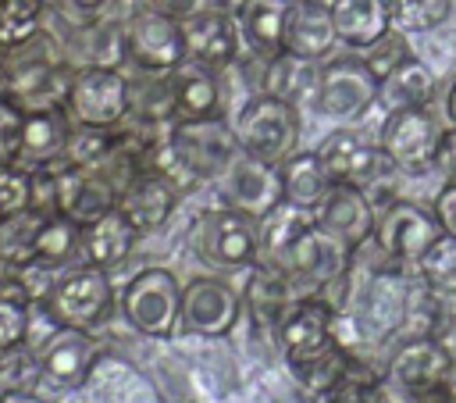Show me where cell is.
<instances>
[{
	"mask_svg": "<svg viewBox=\"0 0 456 403\" xmlns=\"http://www.w3.org/2000/svg\"><path fill=\"white\" fill-rule=\"evenodd\" d=\"M46 317L57 328H78V332H96L100 325H107V317L114 314V285H110V271L93 267V264H75L64 267L50 289V296L43 300Z\"/></svg>",
	"mask_w": 456,
	"mask_h": 403,
	"instance_id": "cell-1",
	"label": "cell"
},
{
	"mask_svg": "<svg viewBox=\"0 0 456 403\" xmlns=\"http://www.w3.org/2000/svg\"><path fill=\"white\" fill-rule=\"evenodd\" d=\"M235 136L242 153H253L267 164H281L285 157H292L299 150V136H303V114L296 103L278 100L271 93H260L253 100H246L235 118Z\"/></svg>",
	"mask_w": 456,
	"mask_h": 403,
	"instance_id": "cell-2",
	"label": "cell"
},
{
	"mask_svg": "<svg viewBox=\"0 0 456 403\" xmlns=\"http://www.w3.org/2000/svg\"><path fill=\"white\" fill-rule=\"evenodd\" d=\"M167 143L175 150V157L182 160V168L196 178V182H217L232 160L242 153L235 125L224 114L214 118H175L167 128Z\"/></svg>",
	"mask_w": 456,
	"mask_h": 403,
	"instance_id": "cell-3",
	"label": "cell"
},
{
	"mask_svg": "<svg viewBox=\"0 0 456 403\" xmlns=\"http://www.w3.org/2000/svg\"><path fill=\"white\" fill-rule=\"evenodd\" d=\"M121 317L150 339H167L182 317V282L167 267H142L121 289Z\"/></svg>",
	"mask_w": 456,
	"mask_h": 403,
	"instance_id": "cell-4",
	"label": "cell"
},
{
	"mask_svg": "<svg viewBox=\"0 0 456 403\" xmlns=\"http://www.w3.org/2000/svg\"><path fill=\"white\" fill-rule=\"evenodd\" d=\"M378 143L395 171L420 178L438 168L442 125L428 107H395L385 114L378 128Z\"/></svg>",
	"mask_w": 456,
	"mask_h": 403,
	"instance_id": "cell-5",
	"label": "cell"
},
{
	"mask_svg": "<svg viewBox=\"0 0 456 403\" xmlns=\"http://www.w3.org/2000/svg\"><path fill=\"white\" fill-rule=\"evenodd\" d=\"M68 118L75 125L89 128H118L132 114V82L121 75V68H103V64H82L71 75Z\"/></svg>",
	"mask_w": 456,
	"mask_h": 403,
	"instance_id": "cell-6",
	"label": "cell"
},
{
	"mask_svg": "<svg viewBox=\"0 0 456 403\" xmlns=\"http://www.w3.org/2000/svg\"><path fill=\"white\" fill-rule=\"evenodd\" d=\"M192 250L214 271H239L256 264V221L232 207H210L192 221Z\"/></svg>",
	"mask_w": 456,
	"mask_h": 403,
	"instance_id": "cell-7",
	"label": "cell"
},
{
	"mask_svg": "<svg viewBox=\"0 0 456 403\" xmlns=\"http://www.w3.org/2000/svg\"><path fill=\"white\" fill-rule=\"evenodd\" d=\"M381 96V78L363 57H331L317 71L314 107L331 121H360Z\"/></svg>",
	"mask_w": 456,
	"mask_h": 403,
	"instance_id": "cell-8",
	"label": "cell"
},
{
	"mask_svg": "<svg viewBox=\"0 0 456 403\" xmlns=\"http://www.w3.org/2000/svg\"><path fill=\"white\" fill-rule=\"evenodd\" d=\"M125 50L135 61V68H142L150 75H164L185 61L182 21L142 4L125 21Z\"/></svg>",
	"mask_w": 456,
	"mask_h": 403,
	"instance_id": "cell-9",
	"label": "cell"
},
{
	"mask_svg": "<svg viewBox=\"0 0 456 403\" xmlns=\"http://www.w3.org/2000/svg\"><path fill=\"white\" fill-rule=\"evenodd\" d=\"M438 235H442V225L435 210H424L413 200H392L385 210H378V221H374V243L395 264H417L420 253Z\"/></svg>",
	"mask_w": 456,
	"mask_h": 403,
	"instance_id": "cell-10",
	"label": "cell"
},
{
	"mask_svg": "<svg viewBox=\"0 0 456 403\" xmlns=\"http://www.w3.org/2000/svg\"><path fill=\"white\" fill-rule=\"evenodd\" d=\"M239 314H242V296L224 278L200 275V278H189L182 285L178 328H185L189 335L221 339L239 325Z\"/></svg>",
	"mask_w": 456,
	"mask_h": 403,
	"instance_id": "cell-11",
	"label": "cell"
},
{
	"mask_svg": "<svg viewBox=\"0 0 456 403\" xmlns=\"http://www.w3.org/2000/svg\"><path fill=\"white\" fill-rule=\"evenodd\" d=\"M317 160L324 168V175L331 182H342V185H360L367 189L370 182L381 178L388 164L381 143H370L363 132L356 128H335L328 132L321 143H317Z\"/></svg>",
	"mask_w": 456,
	"mask_h": 403,
	"instance_id": "cell-12",
	"label": "cell"
},
{
	"mask_svg": "<svg viewBox=\"0 0 456 403\" xmlns=\"http://www.w3.org/2000/svg\"><path fill=\"white\" fill-rule=\"evenodd\" d=\"M452 364L456 357L438 335H406L385 364V382L399 392H431L445 382Z\"/></svg>",
	"mask_w": 456,
	"mask_h": 403,
	"instance_id": "cell-13",
	"label": "cell"
},
{
	"mask_svg": "<svg viewBox=\"0 0 456 403\" xmlns=\"http://www.w3.org/2000/svg\"><path fill=\"white\" fill-rule=\"evenodd\" d=\"M217 189H221L224 207L242 210L246 218L260 221L281 203V171L278 164H267L253 153H239L232 168L217 178Z\"/></svg>",
	"mask_w": 456,
	"mask_h": 403,
	"instance_id": "cell-14",
	"label": "cell"
},
{
	"mask_svg": "<svg viewBox=\"0 0 456 403\" xmlns=\"http://www.w3.org/2000/svg\"><path fill=\"white\" fill-rule=\"evenodd\" d=\"M413 282L399 271V267H385L374 271L360 303H356V321L363 328V339H385L403 332L406 317H410V303H413Z\"/></svg>",
	"mask_w": 456,
	"mask_h": 403,
	"instance_id": "cell-15",
	"label": "cell"
},
{
	"mask_svg": "<svg viewBox=\"0 0 456 403\" xmlns=\"http://www.w3.org/2000/svg\"><path fill=\"white\" fill-rule=\"evenodd\" d=\"M335 303L310 292V296H299L296 307L289 310V317L281 321V328L274 332L278 335V346L285 353V364H303L310 357H317L321 350L335 346Z\"/></svg>",
	"mask_w": 456,
	"mask_h": 403,
	"instance_id": "cell-16",
	"label": "cell"
},
{
	"mask_svg": "<svg viewBox=\"0 0 456 403\" xmlns=\"http://www.w3.org/2000/svg\"><path fill=\"white\" fill-rule=\"evenodd\" d=\"M374 221H378V210L370 207L360 185L331 182L324 200L314 207V225L324 235H331L338 246H346L349 253L360 250L367 239H374Z\"/></svg>",
	"mask_w": 456,
	"mask_h": 403,
	"instance_id": "cell-17",
	"label": "cell"
},
{
	"mask_svg": "<svg viewBox=\"0 0 456 403\" xmlns=\"http://www.w3.org/2000/svg\"><path fill=\"white\" fill-rule=\"evenodd\" d=\"M118 207V182L103 168H78L64 157L57 160V210L78 225H93L96 218Z\"/></svg>",
	"mask_w": 456,
	"mask_h": 403,
	"instance_id": "cell-18",
	"label": "cell"
},
{
	"mask_svg": "<svg viewBox=\"0 0 456 403\" xmlns=\"http://www.w3.org/2000/svg\"><path fill=\"white\" fill-rule=\"evenodd\" d=\"M182 36H185V57H192L214 71H224L239 61L242 29L221 7H207L200 14L182 18Z\"/></svg>",
	"mask_w": 456,
	"mask_h": 403,
	"instance_id": "cell-19",
	"label": "cell"
},
{
	"mask_svg": "<svg viewBox=\"0 0 456 403\" xmlns=\"http://www.w3.org/2000/svg\"><path fill=\"white\" fill-rule=\"evenodd\" d=\"M175 207H178V185L167 182L160 171H135L118 189V210L128 218V225L139 235L164 228Z\"/></svg>",
	"mask_w": 456,
	"mask_h": 403,
	"instance_id": "cell-20",
	"label": "cell"
},
{
	"mask_svg": "<svg viewBox=\"0 0 456 403\" xmlns=\"http://www.w3.org/2000/svg\"><path fill=\"white\" fill-rule=\"evenodd\" d=\"M75 68H68L57 57H28L11 68V89L7 100H14L21 111H46L64 107L71 89Z\"/></svg>",
	"mask_w": 456,
	"mask_h": 403,
	"instance_id": "cell-21",
	"label": "cell"
},
{
	"mask_svg": "<svg viewBox=\"0 0 456 403\" xmlns=\"http://www.w3.org/2000/svg\"><path fill=\"white\" fill-rule=\"evenodd\" d=\"M36 357H39L43 378L64 389H82L89 382L93 364L100 360V342L78 328H53V335H46Z\"/></svg>",
	"mask_w": 456,
	"mask_h": 403,
	"instance_id": "cell-22",
	"label": "cell"
},
{
	"mask_svg": "<svg viewBox=\"0 0 456 403\" xmlns=\"http://www.w3.org/2000/svg\"><path fill=\"white\" fill-rule=\"evenodd\" d=\"M338 46L328 0H289L285 14V50L303 61H324Z\"/></svg>",
	"mask_w": 456,
	"mask_h": 403,
	"instance_id": "cell-23",
	"label": "cell"
},
{
	"mask_svg": "<svg viewBox=\"0 0 456 403\" xmlns=\"http://www.w3.org/2000/svg\"><path fill=\"white\" fill-rule=\"evenodd\" d=\"M175 118H214L221 114V71L185 57L167 71Z\"/></svg>",
	"mask_w": 456,
	"mask_h": 403,
	"instance_id": "cell-24",
	"label": "cell"
},
{
	"mask_svg": "<svg viewBox=\"0 0 456 403\" xmlns=\"http://www.w3.org/2000/svg\"><path fill=\"white\" fill-rule=\"evenodd\" d=\"M75 121L68 118L64 107H46V111H25L21 118V143H18V160L21 168H39L53 164L64 157L68 139H71Z\"/></svg>",
	"mask_w": 456,
	"mask_h": 403,
	"instance_id": "cell-25",
	"label": "cell"
},
{
	"mask_svg": "<svg viewBox=\"0 0 456 403\" xmlns=\"http://www.w3.org/2000/svg\"><path fill=\"white\" fill-rule=\"evenodd\" d=\"M82 389L93 396V403H160L153 382L142 371H135L121 357H103V353L93 364L89 382Z\"/></svg>",
	"mask_w": 456,
	"mask_h": 403,
	"instance_id": "cell-26",
	"label": "cell"
},
{
	"mask_svg": "<svg viewBox=\"0 0 456 403\" xmlns=\"http://www.w3.org/2000/svg\"><path fill=\"white\" fill-rule=\"evenodd\" d=\"M299 296H303V292H299L289 278H281L278 271H271V267H264V264H253V267H249V282H246V289H242V307L253 314V321H256L260 328L278 332Z\"/></svg>",
	"mask_w": 456,
	"mask_h": 403,
	"instance_id": "cell-27",
	"label": "cell"
},
{
	"mask_svg": "<svg viewBox=\"0 0 456 403\" xmlns=\"http://www.w3.org/2000/svg\"><path fill=\"white\" fill-rule=\"evenodd\" d=\"M139 232L128 225V218L114 207L110 214L96 218L93 225H82V264H93V267H103V271H114L118 264L128 260L132 246H135Z\"/></svg>",
	"mask_w": 456,
	"mask_h": 403,
	"instance_id": "cell-28",
	"label": "cell"
},
{
	"mask_svg": "<svg viewBox=\"0 0 456 403\" xmlns=\"http://www.w3.org/2000/svg\"><path fill=\"white\" fill-rule=\"evenodd\" d=\"M328 4H331V21L338 32V43H346L353 50L374 46L392 29L388 0H328Z\"/></svg>",
	"mask_w": 456,
	"mask_h": 403,
	"instance_id": "cell-29",
	"label": "cell"
},
{
	"mask_svg": "<svg viewBox=\"0 0 456 403\" xmlns=\"http://www.w3.org/2000/svg\"><path fill=\"white\" fill-rule=\"evenodd\" d=\"M285 14H289V0H242L239 4L235 21L242 29V39L264 61L285 50Z\"/></svg>",
	"mask_w": 456,
	"mask_h": 403,
	"instance_id": "cell-30",
	"label": "cell"
},
{
	"mask_svg": "<svg viewBox=\"0 0 456 403\" xmlns=\"http://www.w3.org/2000/svg\"><path fill=\"white\" fill-rule=\"evenodd\" d=\"M435 93H438L435 71H431L420 57L410 53L406 61H399V64L381 78V96H378V103L385 107V114L395 111V107H428V103L435 100Z\"/></svg>",
	"mask_w": 456,
	"mask_h": 403,
	"instance_id": "cell-31",
	"label": "cell"
},
{
	"mask_svg": "<svg viewBox=\"0 0 456 403\" xmlns=\"http://www.w3.org/2000/svg\"><path fill=\"white\" fill-rule=\"evenodd\" d=\"M281 171V200L285 203H296L303 210H314L324 193L331 189V178L324 175L321 160H317V150H296L292 157H285L278 164Z\"/></svg>",
	"mask_w": 456,
	"mask_h": 403,
	"instance_id": "cell-32",
	"label": "cell"
},
{
	"mask_svg": "<svg viewBox=\"0 0 456 403\" xmlns=\"http://www.w3.org/2000/svg\"><path fill=\"white\" fill-rule=\"evenodd\" d=\"M317 89V71H314V61H303L289 50H281L278 57L267 61V71H264V93L278 96V100H289L299 107L303 96H314Z\"/></svg>",
	"mask_w": 456,
	"mask_h": 403,
	"instance_id": "cell-33",
	"label": "cell"
},
{
	"mask_svg": "<svg viewBox=\"0 0 456 403\" xmlns=\"http://www.w3.org/2000/svg\"><path fill=\"white\" fill-rule=\"evenodd\" d=\"M82 250V225L64 218V214H50L43 218L39 232H36V260L46 267H68L71 257H78Z\"/></svg>",
	"mask_w": 456,
	"mask_h": 403,
	"instance_id": "cell-34",
	"label": "cell"
},
{
	"mask_svg": "<svg viewBox=\"0 0 456 403\" xmlns=\"http://www.w3.org/2000/svg\"><path fill=\"white\" fill-rule=\"evenodd\" d=\"M43 218L46 214L25 207V210H18V214H11V218L0 221V260L11 271H18V267H25V264L36 260V232H39Z\"/></svg>",
	"mask_w": 456,
	"mask_h": 403,
	"instance_id": "cell-35",
	"label": "cell"
},
{
	"mask_svg": "<svg viewBox=\"0 0 456 403\" xmlns=\"http://www.w3.org/2000/svg\"><path fill=\"white\" fill-rule=\"evenodd\" d=\"M32 300L25 285L11 275L0 282V353L18 350L28 339V321H32Z\"/></svg>",
	"mask_w": 456,
	"mask_h": 403,
	"instance_id": "cell-36",
	"label": "cell"
},
{
	"mask_svg": "<svg viewBox=\"0 0 456 403\" xmlns=\"http://www.w3.org/2000/svg\"><path fill=\"white\" fill-rule=\"evenodd\" d=\"M420 285H428L431 292L438 296H456V235H438L424 253L420 260L413 264Z\"/></svg>",
	"mask_w": 456,
	"mask_h": 403,
	"instance_id": "cell-37",
	"label": "cell"
},
{
	"mask_svg": "<svg viewBox=\"0 0 456 403\" xmlns=\"http://www.w3.org/2000/svg\"><path fill=\"white\" fill-rule=\"evenodd\" d=\"M118 150V128H89V125H75L64 160L78 164V168H107L110 157Z\"/></svg>",
	"mask_w": 456,
	"mask_h": 403,
	"instance_id": "cell-38",
	"label": "cell"
},
{
	"mask_svg": "<svg viewBox=\"0 0 456 403\" xmlns=\"http://www.w3.org/2000/svg\"><path fill=\"white\" fill-rule=\"evenodd\" d=\"M392 29L403 36H420L449 18V0H388Z\"/></svg>",
	"mask_w": 456,
	"mask_h": 403,
	"instance_id": "cell-39",
	"label": "cell"
},
{
	"mask_svg": "<svg viewBox=\"0 0 456 403\" xmlns=\"http://www.w3.org/2000/svg\"><path fill=\"white\" fill-rule=\"evenodd\" d=\"M43 378L39 371V357L28 353V350H7L0 353V392H11V389H36V382Z\"/></svg>",
	"mask_w": 456,
	"mask_h": 403,
	"instance_id": "cell-40",
	"label": "cell"
},
{
	"mask_svg": "<svg viewBox=\"0 0 456 403\" xmlns=\"http://www.w3.org/2000/svg\"><path fill=\"white\" fill-rule=\"evenodd\" d=\"M32 196V175L21 164H0V221L25 210Z\"/></svg>",
	"mask_w": 456,
	"mask_h": 403,
	"instance_id": "cell-41",
	"label": "cell"
},
{
	"mask_svg": "<svg viewBox=\"0 0 456 403\" xmlns=\"http://www.w3.org/2000/svg\"><path fill=\"white\" fill-rule=\"evenodd\" d=\"M410 57V46H406V36L403 32H395V29H388L374 46H367L363 50V61L370 64V71L378 75V78H385L399 61H406Z\"/></svg>",
	"mask_w": 456,
	"mask_h": 403,
	"instance_id": "cell-42",
	"label": "cell"
},
{
	"mask_svg": "<svg viewBox=\"0 0 456 403\" xmlns=\"http://www.w3.org/2000/svg\"><path fill=\"white\" fill-rule=\"evenodd\" d=\"M21 118L25 111L14 100H0V164L18 160V143H21Z\"/></svg>",
	"mask_w": 456,
	"mask_h": 403,
	"instance_id": "cell-43",
	"label": "cell"
},
{
	"mask_svg": "<svg viewBox=\"0 0 456 403\" xmlns=\"http://www.w3.org/2000/svg\"><path fill=\"white\" fill-rule=\"evenodd\" d=\"M57 7H61V14L75 29H86V25H93V21L103 18V11L110 7V0H57Z\"/></svg>",
	"mask_w": 456,
	"mask_h": 403,
	"instance_id": "cell-44",
	"label": "cell"
},
{
	"mask_svg": "<svg viewBox=\"0 0 456 403\" xmlns=\"http://www.w3.org/2000/svg\"><path fill=\"white\" fill-rule=\"evenodd\" d=\"M435 218L445 235H456V178H445V185L435 196Z\"/></svg>",
	"mask_w": 456,
	"mask_h": 403,
	"instance_id": "cell-45",
	"label": "cell"
},
{
	"mask_svg": "<svg viewBox=\"0 0 456 403\" xmlns=\"http://www.w3.org/2000/svg\"><path fill=\"white\" fill-rule=\"evenodd\" d=\"M146 7H153V11H164V14H171V18H189V14H200V11H207V7H214V0H142Z\"/></svg>",
	"mask_w": 456,
	"mask_h": 403,
	"instance_id": "cell-46",
	"label": "cell"
},
{
	"mask_svg": "<svg viewBox=\"0 0 456 403\" xmlns=\"http://www.w3.org/2000/svg\"><path fill=\"white\" fill-rule=\"evenodd\" d=\"M438 171L445 178H456V125L442 128V146H438Z\"/></svg>",
	"mask_w": 456,
	"mask_h": 403,
	"instance_id": "cell-47",
	"label": "cell"
},
{
	"mask_svg": "<svg viewBox=\"0 0 456 403\" xmlns=\"http://www.w3.org/2000/svg\"><path fill=\"white\" fill-rule=\"evenodd\" d=\"M0 403H43V396H36L32 389H11V392H0Z\"/></svg>",
	"mask_w": 456,
	"mask_h": 403,
	"instance_id": "cell-48",
	"label": "cell"
},
{
	"mask_svg": "<svg viewBox=\"0 0 456 403\" xmlns=\"http://www.w3.org/2000/svg\"><path fill=\"white\" fill-rule=\"evenodd\" d=\"M438 403H456V364L449 367L445 382L438 385Z\"/></svg>",
	"mask_w": 456,
	"mask_h": 403,
	"instance_id": "cell-49",
	"label": "cell"
},
{
	"mask_svg": "<svg viewBox=\"0 0 456 403\" xmlns=\"http://www.w3.org/2000/svg\"><path fill=\"white\" fill-rule=\"evenodd\" d=\"M445 118H449V125H456V82L445 93Z\"/></svg>",
	"mask_w": 456,
	"mask_h": 403,
	"instance_id": "cell-50",
	"label": "cell"
},
{
	"mask_svg": "<svg viewBox=\"0 0 456 403\" xmlns=\"http://www.w3.org/2000/svg\"><path fill=\"white\" fill-rule=\"evenodd\" d=\"M7 89H11V68L0 61V100L7 96Z\"/></svg>",
	"mask_w": 456,
	"mask_h": 403,
	"instance_id": "cell-51",
	"label": "cell"
},
{
	"mask_svg": "<svg viewBox=\"0 0 456 403\" xmlns=\"http://www.w3.org/2000/svg\"><path fill=\"white\" fill-rule=\"evenodd\" d=\"M4 267H7V264H4V260H0V282H4V278H7V275H4Z\"/></svg>",
	"mask_w": 456,
	"mask_h": 403,
	"instance_id": "cell-52",
	"label": "cell"
}]
</instances>
